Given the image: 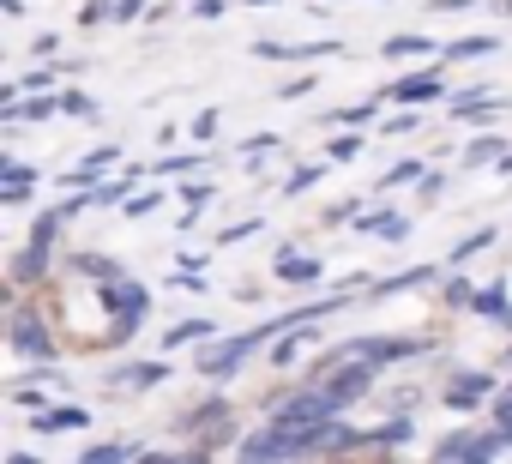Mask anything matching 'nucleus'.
<instances>
[{"instance_id":"obj_13","label":"nucleus","mask_w":512,"mask_h":464,"mask_svg":"<svg viewBox=\"0 0 512 464\" xmlns=\"http://www.w3.org/2000/svg\"><path fill=\"white\" fill-rule=\"evenodd\" d=\"M446 55H452V61H470V55H494V37H458Z\"/></svg>"},{"instance_id":"obj_20","label":"nucleus","mask_w":512,"mask_h":464,"mask_svg":"<svg viewBox=\"0 0 512 464\" xmlns=\"http://www.w3.org/2000/svg\"><path fill=\"white\" fill-rule=\"evenodd\" d=\"M163 374H169V368H163V362H145V368H127V374H121V380H133V386H157V380H163Z\"/></svg>"},{"instance_id":"obj_10","label":"nucleus","mask_w":512,"mask_h":464,"mask_svg":"<svg viewBox=\"0 0 512 464\" xmlns=\"http://www.w3.org/2000/svg\"><path fill=\"white\" fill-rule=\"evenodd\" d=\"M85 422H91V416L73 410V404H61V410H37V416H31L37 434H61V428H85Z\"/></svg>"},{"instance_id":"obj_27","label":"nucleus","mask_w":512,"mask_h":464,"mask_svg":"<svg viewBox=\"0 0 512 464\" xmlns=\"http://www.w3.org/2000/svg\"><path fill=\"white\" fill-rule=\"evenodd\" d=\"M121 458H127L121 446H97V452H85V464H121Z\"/></svg>"},{"instance_id":"obj_32","label":"nucleus","mask_w":512,"mask_h":464,"mask_svg":"<svg viewBox=\"0 0 512 464\" xmlns=\"http://www.w3.org/2000/svg\"><path fill=\"white\" fill-rule=\"evenodd\" d=\"M506 404H512V392H506Z\"/></svg>"},{"instance_id":"obj_6","label":"nucleus","mask_w":512,"mask_h":464,"mask_svg":"<svg viewBox=\"0 0 512 464\" xmlns=\"http://www.w3.org/2000/svg\"><path fill=\"white\" fill-rule=\"evenodd\" d=\"M392 97H398V103H428V97H440V73L428 67V73H416V79H398Z\"/></svg>"},{"instance_id":"obj_28","label":"nucleus","mask_w":512,"mask_h":464,"mask_svg":"<svg viewBox=\"0 0 512 464\" xmlns=\"http://www.w3.org/2000/svg\"><path fill=\"white\" fill-rule=\"evenodd\" d=\"M332 157H338V163H350V157H356V133H344V139H332Z\"/></svg>"},{"instance_id":"obj_7","label":"nucleus","mask_w":512,"mask_h":464,"mask_svg":"<svg viewBox=\"0 0 512 464\" xmlns=\"http://www.w3.org/2000/svg\"><path fill=\"white\" fill-rule=\"evenodd\" d=\"M272 272H278L284 284H314V278H320V260H308V254H290V248H284Z\"/></svg>"},{"instance_id":"obj_15","label":"nucleus","mask_w":512,"mask_h":464,"mask_svg":"<svg viewBox=\"0 0 512 464\" xmlns=\"http://www.w3.org/2000/svg\"><path fill=\"white\" fill-rule=\"evenodd\" d=\"M464 157H470V163H506V145H500V139H476Z\"/></svg>"},{"instance_id":"obj_5","label":"nucleus","mask_w":512,"mask_h":464,"mask_svg":"<svg viewBox=\"0 0 512 464\" xmlns=\"http://www.w3.org/2000/svg\"><path fill=\"white\" fill-rule=\"evenodd\" d=\"M368 380H374V362H356V368H338V374L326 380V392H332L338 404H350V398L368 392Z\"/></svg>"},{"instance_id":"obj_8","label":"nucleus","mask_w":512,"mask_h":464,"mask_svg":"<svg viewBox=\"0 0 512 464\" xmlns=\"http://www.w3.org/2000/svg\"><path fill=\"white\" fill-rule=\"evenodd\" d=\"M416 350H422V338H362V344H356V356H380V362L416 356Z\"/></svg>"},{"instance_id":"obj_3","label":"nucleus","mask_w":512,"mask_h":464,"mask_svg":"<svg viewBox=\"0 0 512 464\" xmlns=\"http://www.w3.org/2000/svg\"><path fill=\"white\" fill-rule=\"evenodd\" d=\"M13 350H19L25 362H55V344H49V332H43V320H37L31 308L13 314Z\"/></svg>"},{"instance_id":"obj_11","label":"nucleus","mask_w":512,"mask_h":464,"mask_svg":"<svg viewBox=\"0 0 512 464\" xmlns=\"http://www.w3.org/2000/svg\"><path fill=\"white\" fill-rule=\"evenodd\" d=\"M362 229H368V236H386V242H404V236H410V223H404L398 211H380V217H362Z\"/></svg>"},{"instance_id":"obj_24","label":"nucleus","mask_w":512,"mask_h":464,"mask_svg":"<svg viewBox=\"0 0 512 464\" xmlns=\"http://www.w3.org/2000/svg\"><path fill=\"white\" fill-rule=\"evenodd\" d=\"M187 169H205L199 157H169V163H157V175H187Z\"/></svg>"},{"instance_id":"obj_17","label":"nucleus","mask_w":512,"mask_h":464,"mask_svg":"<svg viewBox=\"0 0 512 464\" xmlns=\"http://www.w3.org/2000/svg\"><path fill=\"white\" fill-rule=\"evenodd\" d=\"M434 278V266H416V272H404V278H386L380 284V296H398V290H410V284H428Z\"/></svg>"},{"instance_id":"obj_30","label":"nucleus","mask_w":512,"mask_h":464,"mask_svg":"<svg viewBox=\"0 0 512 464\" xmlns=\"http://www.w3.org/2000/svg\"><path fill=\"white\" fill-rule=\"evenodd\" d=\"M13 464H37V458H31V452H19V458H13Z\"/></svg>"},{"instance_id":"obj_29","label":"nucleus","mask_w":512,"mask_h":464,"mask_svg":"<svg viewBox=\"0 0 512 464\" xmlns=\"http://www.w3.org/2000/svg\"><path fill=\"white\" fill-rule=\"evenodd\" d=\"M61 109H67V115H91V97H79V91H73V97H61Z\"/></svg>"},{"instance_id":"obj_1","label":"nucleus","mask_w":512,"mask_h":464,"mask_svg":"<svg viewBox=\"0 0 512 464\" xmlns=\"http://www.w3.org/2000/svg\"><path fill=\"white\" fill-rule=\"evenodd\" d=\"M338 410H344V404H338L332 392H296V398H284V404L272 410V428H284V434H320V428H332Z\"/></svg>"},{"instance_id":"obj_21","label":"nucleus","mask_w":512,"mask_h":464,"mask_svg":"<svg viewBox=\"0 0 512 464\" xmlns=\"http://www.w3.org/2000/svg\"><path fill=\"white\" fill-rule=\"evenodd\" d=\"M488 242H494V229H482V236H464V242H458V254H452V260H470V254H482V248H488Z\"/></svg>"},{"instance_id":"obj_23","label":"nucleus","mask_w":512,"mask_h":464,"mask_svg":"<svg viewBox=\"0 0 512 464\" xmlns=\"http://www.w3.org/2000/svg\"><path fill=\"white\" fill-rule=\"evenodd\" d=\"M205 332H211V326H205V320H181V326H175V332H169V344H187V338H205Z\"/></svg>"},{"instance_id":"obj_19","label":"nucleus","mask_w":512,"mask_h":464,"mask_svg":"<svg viewBox=\"0 0 512 464\" xmlns=\"http://www.w3.org/2000/svg\"><path fill=\"white\" fill-rule=\"evenodd\" d=\"M428 49H434L428 37H392L386 43V55H428Z\"/></svg>"},{"instance_id":"obj_14","label":"nucleus","mask_w":512,"mask_h":464,"mask_svg":"<svg viewBox=\"0 0 512 464\" xmlns=\"http://www.w3.org/2000/svg\"><path fill=\"white\" fill-rule=\"evenodd\" d=\"M476 314H488V320H506V290L494 284V290H476Z\"/></svg>"},{"instance_id":"obj_4","label":"nucleus","mask_w":512,"mask_h":464,"mask_svg":"<svg viewBox=\"0 0 512 464\" xmlns=\"http://www.w3.org/2000/svg\"><path fill=\"white\" fill-rule=\"evenodd\" d=\"M266 332H272V326H266ZM266 332H247V338H229V344H223V350H217L211 362H199V368H205L211 380H229V374H235V368H241V362H247L253 350H260V338H266Z\"/></svg>"},{"instance_id":"obj_16","label":"nucleus","mask_w":512,"mask_h":464,"mask_svg":"<svg viewBox=\"0 0 512 464\" xmlns=\"http://www.w3.org/2000/svg\"><path fill=\"white\" fill-rule=\"evenodd\" d=\"M79 272L85 278H103V284H121L115 278V260H97V254H79Z\"/></svg>"},{"instance_id":"obj_25","label":"nucleus","mask_w":512,"mask_h":464,"mask_svg":"<svg viewBox=\"0 0 512 464\" xmlns=\"http://www.w3.org/2000/svg\"><path fill=\"white\" fill-rule=\"evenodd\" d=\"M253 229H260V217H247V223H229V229H223V242H247Z\"/></svg>"},{"instance_id":"obj_31","label":"nucleus","mask_w":512,"mask_h":464,"mask_svg":"<svg viewBox=\"0 0 512 464\" xmlns=\"http://www.w3.org/2000/svg\"><path fill=\"white\" fill-rule=\"evenodd\" d=\"M506 326H512V308H506Z\"/></svg>"},{"instance_id":"obj_9","label":"nucleus","mask_w":512,"mask_h":464,"mask_svg":"<svg viewBox=\"0 0 512 464\" xmlns=\"http://www.w3.org/2000/svg\"><path fill=\"white\" fill-rule=\"evenodd\" d=\"M488 386H494L488 374H458V380L446 386V404H452V410H464V404H476V398H488Z\"/></svg>"},{"instance_id":"obj_18","label":"nucleus","mask_w":512,"mask_h":464,"mask_svg":"<svg viewBox=\"0 0 512 464\" xmlns=\"http://www.w3.org/2000/svg\"><path fill=\"white\" fill-rule=\"evenodd\" d=\"M332 49H338V43H308L302 55H332ZM260 55H272V61H284L290 49H284V43H260Z\"/></svg>"},{"instance_id":"obj_26","label":"nucleus","mask_w":512,"mask_h":464,"mask_svg":"<svg viewBox=\"0 0 512 464\" xmlns=\"http://www.w3.org/2000/svg\"><path fill=\"white\" fill-rule=\"evenodd\" d=\"M320 175H326V169H296V175H290V181H284V187H290V193H302V187H314V181H320Z\"/></svg>"},{"instance_id":"obj_12","label":"nucleus","mask_w":512,"mask_h":464,"mask_svg":"<svg viewBox=\"0 0 512 464\" xmlns=\"http://www.w3.org/2000/svg\"><path fill=\"white\" fill-rule=\"evenodd\" d=\"M494 452H500V434H470V446H464L458 464H494Z\"/></svg>"},{"instance_id":"obj_2","label":"nucleus","mask_w":512,"mask_h":464,"mask_svg":"<svg viewBox=\"0 0 512 464\" xmlns=\"http://www.w3.org/2000/svg\"><path fill=\"white\" fill-rule=\"evenodd\" d=\"M103 302H109V314H115V338H127V332L139 326V314L151 308V296H145L139 284H103Z\"/></svg>"},{"instance_id":"obj_22","label":"nucleus","mask_w":512,"mask_h":464,"mask_svg":"<svg viewBox=\"0 0 512 464\" xmlns=\"http://www.w3.org/2000/svg\"><path fill=\"white\" fill-rule=\"evenodd\" d=\"M404 181H422V163H398V169H386V187H404Z\"/></svg>"}]
</instances>
